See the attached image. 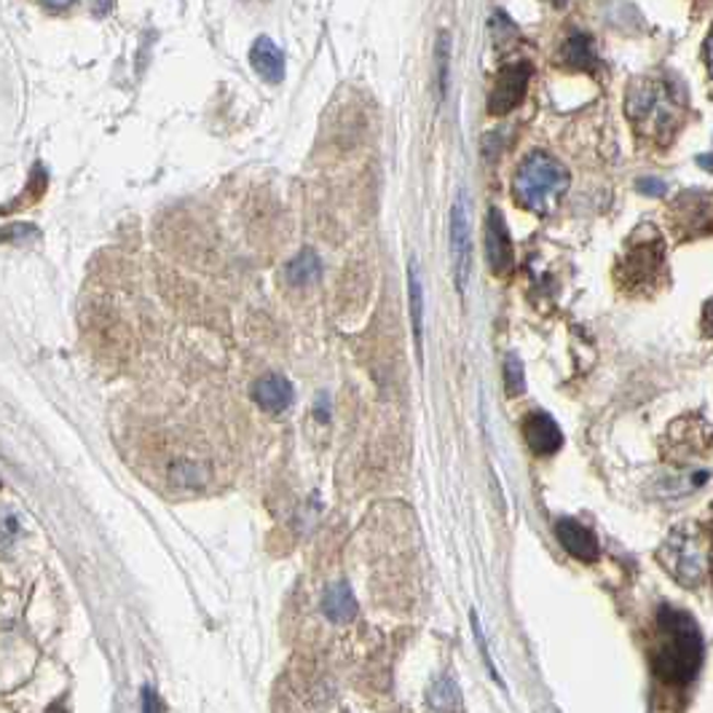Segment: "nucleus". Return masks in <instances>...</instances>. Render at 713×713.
<instances>
[{"label":"nucleus","mask_w":713,"mask_h":713,"mask_svg":"<svg viewBox=\"0 0 713 713\" xmlns=\"http://www.w3.org/2000/svg\"><path fill=\"white\" fill-rule=\"evenodd\" d=\"M657 628L660 644L652 654L654 674L674 687L692 681L703 660V639L694 619L676 606H663L657 615Z\"/></svg>","instance_id":"obj_1"},{"label":"nucleus","mask_w":713,"mask_h":713,"mask_svg":"<svg viewBox=\"0 0 713 713\" xmlns=\"http://www.w3.org/2000/svg\"><path fill=\"white\" fill-rule=\"evenodd\" d=\"M625 110L639 130H646L652 137L665 143L681 126L684 113H687V97L681 86L670 81L639 78L630 84Z\"/></svg>","instance_id":"obj_2"},{"label":"nucleus","mask_w":713,"mask_h":713,"mask_svg":"<svg viewBox=\"0 0 713 713\" xmlns=\"http://www.w3.org/2000/svg\"><path fill=\"white\" fill-rule=\"evenodd\" d=\"M566 191H569V169L545 150L525 156L512 178L516 202L536 215H551Z\"/></svg>","instance_id":"obj_3"},{"label":"nucleus","mask_w":713,"mask_h":713,"mask_svg":"<svg viewBox=\"0 0 713 713\" xmlns=\"http://www.w3.org/2000/svg\"><path fill=\"white\" fill-rule=\"evenodd\" d=\"M663 569L684 588H698L711 577V536L700 523L676 525L660 547Z\"/></svg>","instance_id":"obj_4"},{"label":"nucleus","mask_w":713,"mask_h":713,"mask_svg":"<svg viewBox=\"0 0 713 713\" xmlns=\"http://www.w3.org/2000/svg\"><path fill=\"white\" fill-rule=\"evenodd\" d=\"M665 263V247L663 239L654 228L641 231L639 239H633L628 255H625V282L628 288H639V285L652 282Z\"/></svg>","instance_id":"obj_5"},{"label":"nucleus","mask_w":713,"mask_h":713,"mask_svg":"<svg viewBox=\"0 0 713 713\" xmlns=\"http://www.w3.org/2000/svg\"><path fill=\"white\" fill-rule=\"evenodd\" d=\"M448 237H451V263L456 290L464 292L467 279H470L472 268V237H470V198L464 191H459L451 207V226H448Z\"/></svg>","instance_id":"obj_6"},{"label":"nucleus","mask_w":713,"mask_h":713,"mask_svg":"<svg viewBox=\"0 0 713 713\" xmlns=\"http://www.w3.org/2000/svg\"><path fill=\"white\" fill-rule=\"evenodd\" d=\"M531 75H534V70H531L529 62H512V65L501 68L496 73L494 86H491L488 113L507 116L510 110H516L523 102L525 92H529Z\"/></svg>","instance_id":"obj_7"},{"label":"nucleus","mask_w":713,"mask_h":713,"mask_svg":"<svg viewBox=\"0 0 713 713\" xmlns=\"http://www.w3.org/2000/svg\"><path fill=\"white\" fill-rule=\"evenodd\" d=\"M486 261L496 277H507L512 268V261H516L510 228H507L505 215H501L496 207L488 209V218H486Z\"/></svg>","instance_id":"obj_8"},{"label":"nucleus","mask_w":713,"mask_h":713,"mask_svg":"<svg viewBox=\"0 0 713 713\" xmlns=\"http://www.w3.org/2000/svg\"><path fill=\"white\" fill-rule=\"evenodd\" d=\"M676 226L689 237H703L713 231V198L705 194H684L674 204Z\"/></svg>","instance_id":"obj_9"},{"label":"nucleus","mask_w":713,"mask_h":713,"mask_svg":"<svg viewBox=\"0 0 713 713\" xmlns=\"http://www.w3.org/2000/svg\"><path fill=\"white\" fill-rule=\"evenodd\" d=\"M523 437L536 456H553L564 446V435L555 419L545 411H531L523 419Z\"/></svg>","instance_id":"obj_10"},{"label":"nucleus","mask_w":713,"mask_h":713,"mask_svg":"<svg viewBox=\"0 0 713 713\" xmlns=\"http://www.w3.org/2000/svg\"><path fill=\"white\" fill-rule=\"evenodd\" d=\"M555 534H558V542L566 547V553H571L575 558L584 560V564L599 560V540H595L593 531L584 529L582 523H577V520L571 518H560L558 523H555Z\"/></svg>","instance_id":"obj_11"},{"label":"nucleus","mask_w":713,"mask_h":713,"mask_svg":"<svg viewBox=\"0 0 713 713\" xmlns=\"http://www.w3.org/2000/svg\"><path fill=\"white\" fill-rule=\"evenodd\" d=\"M250 65H253L255 73H258L266 84L277 86L285 81V65H288V62H285V51L279 49L271 38L261 35V38H255L253 49H250Z\"/></svg>","instance_id":"obj_12"},{"label":"nucleus","mask_w":713,"mask_h":713,"mask_svg":"<svg viewBox=\"0 0 713 713\" xmlns=\"http://www.w3.org/2000/svg\"><path fill=\"white\" fill-rule=\"evenodd\" d=\"M253 397L266 413H282L292 402V384L279 373H268V376L255 382Z\"/></svg>","instance_id":"obj_13"},{"label":"nucleus","mask_w":713,"mask_h":713,"mask_svg":"<svg viewBox=\"0 0 713 713\" xmlns=\"http://www.w3.org/2000/svg\"><path fill=\"white\" fill-rule=\"evenodd\" d=\"M323 612L330 623L341 625V623H352L360 612V604H356L352 588L347 582H336L333 588H327L325 599H323Z\"/></svg>","instance_id":"obj_14"},{"label":"nucleus","mask_w":713,"mask_h":713,"mask_svg":"<svg viewBox=\"0 0 713 713\" xmlns=\"http://www.w3.org/2000/svg\"><path fill=\"white\" fill-rule=\"evenodd\" d=\"M285 277H288V282L295 285V288L314 285L319 277H323V263H319V255L314 253V250H301V253L285 266Z\"/></svg>","instance_id":"obj_15"},{"label":"nucleus","mask_w":713,"mask_h":713,"mask_svg":"<svg viewBox=\"0 0 713 713\" xmlns=\"http://www.w3.org/2000/svg\"><path fill=\"white\" fill-rule=\"evenodd\" d=\"M408 298H411V323H413V336H416L419 354H422L424 288H422V274H419V263H416V258L408 261Z\"/></svg>","instance_id":"obj_16"},{"label":"nucleus","mask_w":713,"mask_h":713,"mask_svg":"<svg viewBox=\"0 0 713 713\" xmlns=\"http://www.w3.org/2000/svg\"><path fill=\"white\" fill-rule=\"evenodd\" d=\"M560 60L571 70H593L595 68V51L588 35H571L560 49Z\"/></svg>","instance_id":"obj_17"},{"label":"nucleus","mask_w":713,"mask_h":713,"mask_svg":"<svg viewBox=\"0 0 713 713\" xmlns=\"http://www.w3.org/2000/svg\"><path fill=\"white\" fill-rule=\"evenodd\" d=\"M448 73H451V33L443 31L437 35V46H435V84L440 99L446 97L448 92Z\"/></svg>","instance_id":"obj_18"},{"label":"nucleus","mask_w":713,"mask_h":713,"mask_svg":"<svg viewBox=\"0 0 713 713\" xmlns=\"http://www.w3.org/2000/svg\"><path fill=\"white\" fill-rule=\"evenodd\" d=\"M169 472H172L174 481L183 483V486H202V483L207 481V472H204L196 461H178V464L169 467Z\"/></svg>","instance_id":"obj_19"},{"label":"nucleus","mask_w":713,"mask_h":713,"mask_svg":"<svg viewBox=\"0 0 713 713\" xmlns=\"http://www.w3.org/2000/svg\"><path fill=\"white\" fill-rule=\"evenodd\" d=\"M505 384H507V395H523L525 389V378H523V365L516 354L507 356L505 362Z\"/></svg>","instance_id":"obj_20"},{"label":"nucleus","mask_w":713,"mask_h":713,"mask_svg":"<svg viewBox=\"0 0 713 713\" xmlns=\"http://www.w3.org/2000/svg\"><path fill=\"white\" fill-rule=\"evenodd\" d=\"M430 700L437 711H448L456 700V687L448 679H440L435 684V689H432Z\"/></svg>","instance_id":"obj_21"},{"label":"nucleus","mask_w":713,"mask_h":713,"mask_svg":"<svg viewBox=\"0 0 713 713\" xmlns=\"http://www.w3.org/2000/svg\"><path fill=\"white\" fill-rule=\"evenodd\" d=\"M143 713H164L161 700L154 687H143Z\"/></svg>","instance_id":"obj_22"},{"label":"nucleus","mask_w":713,"mask_h":713,"mask_svg":"<svg viewBox=\"0 0 713 713\" xmlns=\"http://www.w3.org/2000/svg\"><path fill=\"white\" fill-rule=\"evenodd\" d=\"M639 189L649 196H660L665 191V183H663V180H657V178H644V180H639Z\"/></svg>","instance_id":"obj_23"},{"label":"nucleus","mask_w":713,"mask_h":713,"mask_svg":"<svg viewBox=\"0 0 713 713\" xmlns=\"http://www.w3.org/2000/svg\"><path fill=\"white\" fill-rule=\"evenodd\" d=\"M705 60H709V70H711V75H713V31L709 35V46H705Z\"/></svg>","instance_id":"obj_24"},{"label":"nucleus","mask_w":713,"mask_h":713,"mask_svg":"<svg viewBox=\"0 0 713 713\" xmlns=\"http://www.w3.org/2000/svg\"><path fill=\"white\" fill-rule=\"evenodd\" d=\"M705 330H709L713 336V301L709 303V306H705Z\"/></svg>","instance_id":"obj_25"},{"label":"nucleus","mask_w":713,"mask_h":713,"mask_svg":"<svg viewBox=\"0 0 713 713\" xmlns=\"http://www.w3.org/2000/svg\"><path fill=\"white\" fill-rule=\"evenodd\" d=\"M49 9H68V5H73V0H44Z\"/></svg>","instance_id":"obj_26"},{"label":"nucleus","mask_w":713,"mask_h":713,"mask_svg":"<svg viewBox=\"0 0 713 713\" xmlns=\"http://www.w3.org/2000/svg\"><path fill=\"white\" fill-rule=\"evenodd\" d=\"M551 3H555V5H564V3H566V0H551Z\"/></svg>","instance_id":"obj_27"},{"label":"nucleus","mask_w":713,"mask_h":713,"mask_svg":"<svg viewBox=\"0 0 713 713\" xmlns=\"http://www.w3.org/2000/svg\"><path fill=\"white\" fill-rule=\"evenodd\" d=\"M51 713H65V711H57V709H55V711H51Z\"/></svg>","instance_id":"obj_28"}]
</instances>
